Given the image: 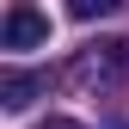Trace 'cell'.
Masks as SVG:
<instances>
[{"label": "cell", "mask_w": 129, "mask_h": 129, "mask_svg": "<svg viewBox=\"0 0 129 129\" xmlns=\"http://www.w3.org/2000/svg\"><path fill=\"white\" fill-rule=\"evenodd\" d=\"M61 80L80 92H117L129 80V49L123 37H105V43H86V49H74V61L61 68Z\"/></svg>", "instance_id": "obj_1"}, {"label": "cell", "mask_w": 129, "mask_h": 129, "mask_svg": "<svg viewBox=\"0 0 129 129\" xmlns=\"http://www.w3.org/2000/svg\"><path fill=\"white\" fill-rule=\"evenodd\" d=\"M37 43H49V19H43L37 6H6V19H0V49H37Z\"/></svg>", "instance_id": "obj_2"}, {"label": "cell", "mask_w": 129, "mask_h": 129, "mask_svg": "<svg viewBox=\"0 0 129 129\" xmlns=\"http://www.w3.org/2000/svg\"><path fill=\"white\" fill-rule=\"evenodd\" d=\"M37 92H49V74H37V68H0V105L6 111H25Z\"/></svg>", "instance_id": "obj_3"}, {"label": "cell", "mask_w": 129, "mask_h": 129, "mask_svg": "<svg viewBox=\"0 0 129 129\" xmlns=\"http://www.w3.org/2000/svg\"><path fill=\"white\" fill-rule=\"evenodd\" d=\"M68 12H74L80 25H92V19H111V12H117V0H74Z\"/></svg>", "instance_id": "obj_4"}, {"label": "cell", "mask_w": 129, "mask_h": 129, "mask_svg": "<svg viewBox=\"0 0 129 129\" xmlns=\"http://www.w3.org/2000/svg\"><path fill=\"white\" fill-rule=\"evenodd\" d=\"M37 129H86V123H74V117H43Z\"/></svg>", "instance_id": "obj_5"}, {"label": "cell", "mask_w": 129, "mask_h": 129, "mask_svg": "<svg viewBox=\"0 0 129 129\" xmlns=\"http://www.w3.org/2000/svg\"><path fill=\"white\" fill-rule=\"evenodd\" d=\"M123 49H129V37H123Z\"/></svg>", "instance_id": "obj_6"}]
</instances>
